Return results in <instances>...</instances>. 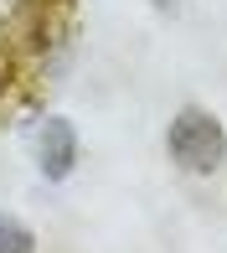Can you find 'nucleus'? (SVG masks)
<instances>
[{
    "mask_svg": "<svg viewBox=\"0 0 227 253\" xmlns=\"http://www.w3.org/2000/svg\"><path fill=\"white\" fill-rule=\"evenodd\" d=\"M0 253H37V233L5 207H0Z\"/></svg>",
    "mask_w": 227,
    "mask_h": 253,
    "instance_id": "nucleus-3",
    "label": "nucleus"
},
{
    "mask_svg": "<svg viewBox=\"0 0 227 253\" xmlns=\"http://www.w3.org/2000/svg\"><path fill=\"white\" fill-rule=\"evenodd\" d=\"M160 145H165V160L186 176H217L227 166V124L201 103H181L170 114Z\"/></svg>",
    "mask_w": 227,
    "mask_h": 253,
    "instance_id": "nucleus-1",
    "label": "nucleus"
},
{
    "mask_svg": "<svg viewBox=\"0 0 227 253\" xmlns=\"http://www.w3.org/2000/svg\"><path fill=\"white\" fill-rule=\"evenodd\" d=\"M150 5H155V10H160V16H170V10H176V5H181V0H150Z\"/></svg>",
    "mask_w": 227,
    "mask_h": 253,
    "instance_id": "nucleus-4",
    "label": "nucleus"
},
{
    "mask_svg": "<svg viewBox=\"0 0 227 253\" xmlns=\"http://www.w3.org/2000/svg\"><path fill=\"white\" fill-rule=\"evenodd\" d=\"M31 155H37V170L41 181H67L77 170V160H83V140H77V124L67 119V114H47V119L37 124V140H31Z\"/></svg>",
    "mask_w": 227,
    "mask_h": 253,
    "instance_id": "nucleus-2",
    "label": "nucleus"
}]
</instances>
